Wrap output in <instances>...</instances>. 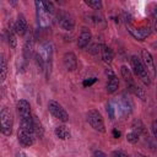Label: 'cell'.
I'll return each instance as SVG.
<instances>
[{
    "instance_id": "obj_28",
    "label": "cell",
    "mask_w": 157,
    "mask_h": 157,
    "mask_svg": "<svg viewBox=\"0 0 157 157\" xmlns=\"http://www.w3.org/2000/svg\"><path fill=\"white\" fill-rule=\"evenodd\" d=\"M43 7H44V10L47 11V13L48 15H50V16H53L54 15V5H53V2H43Z\"/></svg>"
},
{
    "instance_id": "obj_16",
    "label": "cell",
    "mask_w": 157,
    "mask_h": 157,
    "mask_svg": "<svg viewBox=\"0 0 157 157\" xmlns=\"http://www.w3.org/2000/svg\"><path fill=\"white\" fill-rule=\"evenodd\" d=\"M54 134H55V136L58 137V139H60V140H67L69 137H70V130L67 129V126H65V125H59V126H56L55 128V130H54Z\"/></svg>"
},
{
    "instance_id": "obj_4",
    "label": "cell",
    "mask_w": 157,
    "mask_h": 157,
    "mask_svg": "<svg viewBox=\"0 0 157 157\" xmlns=\"http://www.w3.org/2000/svg\"><path fill=\"white\" fill-rule=\"evenodd\" d=\"M48 110L49 113L58 120L63 121V123H66L69 120V114L65 110V108L56 101H49L48 102Z\"/></svg>"
},
{
    "instance_id": "obj_7",
    "label": "cell",
    "mask_w": 157,
    "mask_h": 157,
    "mask_svg": "<svg viewBox=\"0 0 157 157\" xmlns=\"http://www.w3.org/2000/svg\"><path fill=\"white\" fill-rule=\"evenodd\" d=\"M56 18H58L59 26L63 29H65V31H72L74 29V27H75V20L66 11H59L58 15H56Z\"/></svg>"
},
{
    "instance_id": "obj_3",
    "label": "cell",
    "mask_w": 157,
    "mask_h": 157,
    "mask_svg": "<svg viewBox=\"0 0 157 157\" xmlns=\"http://www.w3.org/2000/svg\"><path fill=\"white\" fill-rule=\"evenodd\" d=\"M0 121H1V132L5 136H10L12 134L13 126V115L10 108L4 107L0 112Z\"/></svg>"
},
{
    "instance_id": "obj_23",
    "label": "cell",
    "mask_w": 157,
    "mask_h": 157,
    "mask_svg": "<svg viewBox=\"0 0 157 157\" xmlns=\"http://www.w3.org/2000/svg\"><path fill=\"white\" fill-rule=\"evenodd\" d=\"M131 130L141 135V134L145 132V126H144V124H142V121L140 119H135L132 121V124H131Z\"/></svg>"
},
{
    "instance_id": "obj_25",
    "label": "cell",
    "mask_w": 157,
    "mask_h": 157,
    "mask_svg": "<svg viewBox=\"0 0 157 157\" xmlns=\"http://www.w3.org/2000/svg\"><path fill=\"white\" fill-rule=\"evenodd\" d=\"M139 139H140V134H137V132H135V131H132V130H130V131L126 134V140H128V142H130V144H136V142L139 141Z\"/></svg>"
},
{
    "instance_id": "obj_34",
    "label": "cell",
    "mask_w": 157,
    "mask_h": 157,
    "mask_svg": "<svg viewBox=\"0 0 157 157\" xmlns=\"http://www.w3.org/2000/svg\"><path fill=\"white\" fill-rule=\"evenodd\" d=\"M92 157H108V156H107L103 151H101V150H96V151H93Z\"/></svg>"
},
{
    "instance_id": "obj_18",
    "label": "cell",
    "mask_w": 157,
    "mask_h": 157,
    "mask_svg": "<svg viewBox=\"0 0 157 157\" xmlns=\"http://www.w3.org/2000/svg\"><path fill=\"white\" fill-rule=\"evenodd\" d=\"M22 53H23V59H25V60H28V59L31 58V55H32V53H33V39H32V38L26 39V42H25V44H23V50H22Z\"/></svg>"
},
{
    "instance_id": "obj_15",
    "label": "cell",
    "mask_w": 157,
    "mask_h": 157,
    "mask_svg": "<svg viewBox=\"0 0 157 157\" xmlns=\"http://www.w3.org/2000/svg\"><path fill=\"white\" fill-rule=\"evenodd\" d=\"M118 88H119V80H118V77H117L115 75L109 76V77H108L107 86H105L107 92H108L109 94H112V93H114V92H115Z\"/></svg>"
},
{
    "instance_id": "obj_27",
    "label": "cell",
    "mask_w": 157,
    "mask_h": 157,
    "mask_svg": "<svg viewBox=\"0 0 157 157\" xmlns=\"http://www.w3.org/2000/svg\"><path fill=\"white\" fill-rule=\"evenodd\" d=\"M101 48H102V44H98V43H94V44H91L90 47H88V52L91 53V54H101Z\"/></svg>"
},
{
    "instance_id": "obj_6",
    "label": "cell",
    "mask_w": 157,
    "mask_h": 157,
    "mask_svg": "<svg viewBox=\"0 0 157 157\" xmlns=\"http://www.w3.org/2000/svg\"><path fill=\"white\" fill-rule=\"evenodd\" d=\"M141 61L145 66V69L147 70V72L150 74L151 78H155L156 77V66H155V60H153V56L152 54L147 50V49H142L141 50Z\"/></svg>"
},
{
    "instance_id": "obj_11",
    "label": "cell",
    "mask_w": 157,
    "mask_h": 157,
    "mask_svg": "<svg viewBox=\"0 0 157 157\" xmlns=\"http://www.w3.org/2000/svg\"><path fill=\"white\" fill-rule=\"evenodd\" d=\"M92 39V33L87 27H82L80 31V34L77 37V47L80 49H83L85 47L88 45V43Z\"/></svg>"
},
{
    "instance_id": "obj_5",
    "label": "cell",
    "mask_w": 157,
    "mask_h": 157,
    "mask_svg": "<svg viewBox=\"0 0 157 157\" xmlns=\"http://www.w3.org/2000/svg\"><path fill=\"white\" fill-rule=\"evenodd\" d=\"M126 28H128L129 33H130L135 39H137V40H144V39L147 38V37L150 36V33H151V28H150L148 23H147V25H144V26H141V27H134L132 25L126 23Z\"/></svg>"
},
{
    "instance_id": "obj_17",
    "label": "cell",
    "mask_w": 157,
    "mask_h": 157,
    "mask_svg": "<svg viewBox=\"0 0 157 157\" xmlns=\"http://www.w3.org/2000/svg\"><path fill=\"white\" fill-rule=\"evenodd\" d=\"M120 74H121V77L124 78V81L128 83V86H131V85L134 83V78H132L131 70H130L126 65H121V66H120Z\"/></svg>"
},
{
    "instance_id": "obj_35",
    "label": "cell",
    "mask_w": 157,
    "mask_h": 157,
    "mask_svg": "<svg viewBox=\"0 0 157 157\" xmlns=\"http://www.w3.org/2000/svg\"><path fill=\"white\" fill-rule=\"evenodd\" d=\"M16 157H27V155L23 151H17L16 152Z\"/></svg>"
},
{
    "instance_id": "obj_21",
    "label": "cell",
    "mask_w": 157,
    "mask_h": 157,
    "mask_svg": "<svg viewBox=\"0 0 157 157\" xmlns=\"http://www.w3.org/2000/svg\"><path fill=\"white\" fill-rule=\"evenodd\" d=\"M6 75H7V64L4 54H1V58H0V81L1 82L5 81Z\"/></svg>"
},
{
    "instance_id": "obj_1",
    "label": "cell",
    "mask_w": 157,
    "mask_h": 157,
    "mask_svg": "<svg viewBox=\"0 0 157 157\" xmlns=\"http://www.w3.org/2000/svg\"><path fill=\"white\" fill-rule=\"evenodd\" d=\"M130 65H131V69H132V72L142 81V83L145 86H150L151 85V76L150 74L147 72V70L145 69L142 61L136 56V55H132L131 59H130Z\"/></svg>"
},
{
    "instance_id": "obj_32",
    "label": "cell",
    "mask_w": 157,
    "mask_h": 157,
    "mask_svg": "<svg viewBox=\"0 0 157 157\" xmlns=\"http://www.w3.org/2000/svg\"><path fill=\"white\" fill-rule=\"evenodd\" d=\"M151 131H152V134H153V136H155V139L157 141V119H155L152 121V124H151Z\"/></svg>"
},
{
    "instance_id": "obj_29",
    "label": "cell",
    "mask_w": 157,
    "mask_h": 157,
    "mask_svg": "<svg viewBox=\"0 0 157 157\" xmlns=\"http://www.w3.org/2000/svg\"><path fill=\"white\" fill-rule=\"evenodd\" d=\"M151 15H152V25H153V29H155V32L157 33V6L152 10Z\"/></svg>"
},
{
    "instance_id": "obj_13",
    "label": "cell",
    "mask_w": 157,
    "mask_h": 157,
    "mask_svg": "<svg viewBox=\"0 0 157 157\" xmlns=\"http://www.w3.org/2000/svg\"><path fill=\"white\" fill-rule=\"evenodd\" d=\"M13 28H15V32L17 34H20V36L25 34V32L27 31V20L22 13H18L17 20H16V22L13 25Z\"/></svg>"
},
{
    "instance_id": "obj_10",
    "label": "cell",
    "mask_w": 157,
    "mask_h": 157,
    "mask_svg": "<svg viewBox=\"0 0 157 157\" xmlns=\"http://www.w3.org/2000/svg\"><path fill=\"white\" fill-rule=\"evenodd\" d=\"M16 109H17V113L20 115V120L21 119H31V118H33L32 113H31V105L26 99L17 101Z\"/></svg>"
},
{
    "instance_id": "obj_22",
    "label": "cell",
    "mask_w": 157,
    "mask_h": 157,
    "mask_svg": "<svg viewBox=\"0 0 157 157\" xmlns=\"http://www.w3.org/2000/svg\"><path fill=\"white\" fill-rule=\"evenodd\" d=\"M34 61H36V65L38 67L39 71H44L45 70V59L43 58V55L40 54V52L36 53L34 54Z\"/></svg>"
},
{
    "instance_id": "obj_36",
    "label": "cell",
    "mask_w": 157,
    "mask_h": 157,
    "mask_svg": "<svg viewBox=\"0 0 157 157\" xmlns=\"http://www.w3.org/2000/svg\"><path fill=\"white\" fill-rule=\"evenodd\" d=\"M113 136H114L115 139H118V137L120 136V131H118L117 129H114V130H113Z\"/></svg>"
},
{
    "instance_id": "obj_12",
    "label": "cell",
    "mask_w": 157,
    "mask_h": 157,
    "mask_svg": "<svg viewBox=\"0 0 157 157\" xmlns=\"http://www.w3.org/2000/svg\"><path fill=\"white\" fill-rule=\"evenodd\" d=\"M63 63L67 71H75L77 69V58L72 52H67L64 54Z\"/></svg>"
},
{
    "instance_id": "obj_14",
    "label": "cell",
    "mask_w": 157,
    "mask_h": 157,
    "mask_svg": "<svg viewBox=\"0 0 157 157\" xmlns=\"http://www.w3.org/2000/svg\"><path fill=\"white\" fill-rule=\"evenodd\" d=\"M101 56H102V60H103L104 63L110 64V63L113 61L114 53H113V50H112L109 47L102 44V48H101Z\"/></svg>"
},
{
    "instance_id": "obj_9",
    "label": "cell",
    "mask_w": 157,
    "mask_h": 157,
    "mask_svg": "<svg viewBox=\"0 0 157 157\" xmlns=\"http://www.w3.org/2000/svg\"><path fill=\"white\" fill-rule=\"evenodd\" d=\"M36 10H37V18H38V23L40 27H47L50 23V15L47 13V11L43 7V2L42 1H36Z\"/></svg>"
},
{
    "instance_id": "obj_31",
    "label": "cell",
    "mask_w": 157,
    "mask_h": 157,
    "mask_svg": "<svg viewBox=\"0 0 157 157\" xmlns=\"http://www.w3.org/2000/svg\"><path fill=\"white\" fill-rule=\"evenodd\" d=\"M96 81H97V77H90V78H86V80L82 82V85H83V87H87V86L93 85Z\"/></svg>"
},
{
    "instance_id": "obj_30",
    "label": "cell",
    "mask_w": 157,
    "mask_h": 157,
    "mask_svg": "<svg viewBox=\"0 0 157 157\" xmlns=\"http://www.w3.org/2000/svg\"><path fill=\"white\" fill-rule=\"evenodd\" d=\"M112 157H130V156L121 150H114L112 152Z\"/></svg>"
},
{
    "instance_id": "obj_2",
    "label": "cell",
    "mask_w": 157,
    "mask_h": 157,
    "mask_svg": "<svg viewBox=\"0 0 157 157\" xmlns=\"http://www.w3.org/2000/svg\"><path fill=\"white\" fill-rule=\"evenodd\" d=\"M86 120L91 125V128H93L96 131L105 132V125H104L103 117L97 109H90L86 114Z\"/></svg>"
},
{
    "instance_id": "obj_26",
    "label": "cell",
    "mask_w": 157,
    "mask_h": 157,
    "mask_svg": "<svg viewBox=\"0 0 157 157\" xmlns=\"http://www.w3.org/2000/svg\"><path fill=\"white\" fill-rule=\"evenodd\" d=\"M85 4H86L88 7L93 9V10H101V9H102V2H101L99 0H86Z\"/></svg>"
},
{
    "instance_id": "obj_20",
    "label": "cell",
    "mask_w": 157,
    "mask_h": 157,
    "mask_svg": "<svg viewBox=\"0 0 157 157\" xmlns=\"http://www.w3.org/2000/svg\"><path fill=\"white\" fill-rule=\"evenodd\" d=\"M6 36H7V43L10 45V48L15 49L16 45H17V39H16V32H15V28L13 27H9L7 31H6Z\"/></svg>"
},
{
    "instance_id": "obj_8",
    "label": "cell",
    "mask_w": 157,
    "mask_h": 157,
    "mask_svg": "<svg viewBox=\"0 0 157 157\" xmlns=\"http://www.w3.org/2000/svg\"><path fill=\"white\" fill-rule=\"evenodd\" d=\"M17 139H18V142H20L23 147H29V146H32V145L34 144L36 132H34V131L23 130V129H18Z\"/></svg>"
},
{
    "instance_id": "obj_24",
    "label": "cell",
    "mask_w": 157,
    "mask_h": 157,
    "mask_svg": "<svg viewBox=\"0 0 157 157\" xmlns=\"http://www.w3.org/2000/svg\"><path fill=\"white\" fill-rule=\"evenodd\" d=\"M33 126H34V132H36V136H42L43 135V126H42V123L36 118L33 117Z\"/></svg>"
},
{
    "instance_id": "obj_33",
    "label": "cell",
    "mask_w": 157,
    "mask_h": 157,
    "mask_svg": "<svg viewBox=\"0 0 157 157\" xmlns=\"http://www.w3.org/2000/svg\"><path fill=\"white\" fill-rule=\"evenodd\" d=\"M107 113L109 114V118L113 120L114 119V108L112 104H107Z\"/></svg>"
},
{
    "instance_id": "obj_19",
    "label": "cell",
    "mask_w": 157,
    "mask_h": 157,
    "mask_svg": "<svg viewBox=\"0 0 157 157\" xmlns=\"http://www.w3.org/2000/svg\"><path fill=\"white\" fill-rule=\"evenodd\" d=\"M129 88H130V91H131L137 98H140L142 102L146 101V92H145V90H144L141 86H139V85H136V83L134 82L131 86H129Z\"/></svg>"
}]
</instances>
